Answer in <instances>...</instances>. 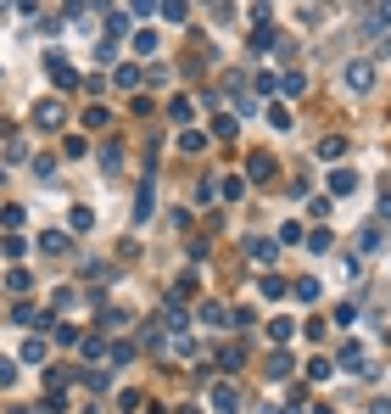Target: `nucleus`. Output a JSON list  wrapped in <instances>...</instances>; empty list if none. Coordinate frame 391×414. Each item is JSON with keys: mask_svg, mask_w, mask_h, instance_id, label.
<instances>
[{"mask_svg": "<svg viewBox=\"0 0 391 414\" xmlns=\"http://www.w3.org/2000/svg\"><path fill=\"white\" fill-rule=\"evenodd\" d=\"M45 79L56 84V90H78V73H73V62H68V56H62V51H45Z\"/></svg>", "mask_w": 391, "mask_h": 414, "instance_id": "f257e3e1", "label": "nucleus"}, {"mask_svg": "<svg viewBox=\"0 0 391 414\" xmlns=\"http://www.w3.org/2000/svg\"><path fill=\"white\" fill-rule=\"evenodd\" d=\"M213 409L218 414H240V386H235V381H218V386H213Z\"/></svg>", "mask_w": 391, "mask_h": 414, "instance_id": "f03ea898", "label": "nucleus"}, {"mask_svg": "<svg viewBox=\"0 0 391 414\" xmlns=\"http://www.w3.org/2000/svg\"><path fill=\"white\" fill-rule=\"evenodd\" d=\"M347 84H352L358 95H369V90H375V68H369V62H347Z\"/></svg>", "mask_w": 391, "mask_h": 414, "instance_id": "7ed1b4c3", "label": "nucleus"}, {"mask_svg": "<svg viewBox=\"0 0 391 414\" xmlns=\"http://www.w3.org/2000/svg\"><path fill=\"white\" fill-rule=\"evenodd\" d=\"M246 252H252V263H257V269H268V263L280 257V241H263V236H257V241H246Z\"/></svg>", "mask_w": 391, "mask_h": 414, "instance_id": "20e7f679", "label": "nucleus"}, {"mask_svg": "<svg viewBox=\"0 0 391 414\" xmlns=\"http://www.w3.org/2000/svg\"><path fill=\"white\" fill-rule=\"evenodd\" d=\"M364 17H369V23H364V28H369V39H375V34H386V39H391V6H369Z\"/></svg>", "mask_w": 391, "mask_h": 414, "instance_id": "39448f33", "label": "nucleus"}, {"mask_svg": "<svg viewBox=\"0 0 391 414\" xmlns=\"http://www.w3.org/2000/svg\"><path fill=\"white\" fill-rule=\"evenodd\" d=\"M39 252L62 257V252H73V236H62V230H45V236H39Z\"/></svg>", "mask_w": 391, "mask_h": 414, "instance_id": "423d86ee", "label": "nucleus"}, {"mask_svg": "<svg viewBox=\"0 0 391 414\" xmlns=\"http://www.w3.org/2000/svg\"><path fill=\"white\" fill-rule=\"evenodd\" d=\"M34 123H39V129H56V123H62V101H39V106H34Z\"/></svg>", "mask_w": 391, "mask_h": 414, "instance_id": "0eeeda50", "label": "nucleus"}, {"mask_svg": "<svg viewBox=\"0 0 391 414\" xmlns=\"http://www.w3.org/2000/svg\"><path fill=\"white\" fill-rule=\"evenodd\" d=\"M17 358H23V364H45V358H51V341H39V336H28Z\"/></svg>", "mask_w": 391, "mask_h": 414, "instance_id": "6e6552de", "label": "nucleus"}, {"mask_svg": "<svg viewBox=\"0 0 391 414\" xmlns=\"http://www.w3.org/2000/svg\"><path fill=\"white\" fill-rule=\"evenodd\" d=\"M123 34H129V11H106V34H101V39H112V45H118Z\"/></svg>", "mask_w": 391, "mask_h": 414, "instance_id": "1a4fd4ad", "label": "nucleus"}, {"mask_svg": "<svg viewBox=\"0 0 391 414\" xmlns=\"http://www.w3.org/2000/svg\"><path fill=\"white\" fill-rule=\"evenodd\" d=\"M179 152H185V157H201V152H207V135H201V129H185V135H179Z\"/></svg>", "mask_w": 391, "mask_h": 414, "instance_id": "9d476101", "label": "nucleus"}, {"mask_svg": "<svg viewBox=\"0 0 391 414\" xmlns=\"http://www.w3.org/2000/svg\"><path fill=\"white\" fill-rule=\"evenodd\" d=\"M330 190H335V196H352V190H358V173H352V168H335V173H330Z\"/></svg>", "mask_w": 391, "mask_h": 414, "instance_id": "9b49d317", "label": "nucleus"}, {"mask_svg": "<svg viewBox=\"0 0 391 414\" xmlns=\"http://www.w3.org/2000/svg\"><path fill=\"white\" fill-rule=\"evenodd\" d=\"M151 219V173L140 179V196H135V224H146Z\"/></svg>", "mask_w": 391, "mask_h": 414, "instance_id": "f8f14e48", "label": "nucleus"}, {"mask_svg": "<svg viewBox=\"0 0 391 414\" xmlns=\"http://www.w3.org/2000/svg\"><path fill=\"white\" fill-rule=\"evenodd\" d=\"M246 179H274V157H268V152H257V157L246 163Z\"/></svg>", "mask_w": 391, "mask_h": 414, "instance_id": "ddd939ff", "label": "nucleus"}, {"mask_svg": "<svg viewBox=\"0 0 391 414\" xmlns=\"http://www.w3.org/2000/svg\"><path fill=\"white\" fill-rule=\"evenodd\" d=\"M168 118H173V123H190V118H196L190 95H173V101H168Z\"/></svg>", "mask_w": 391, "mask_h": 414, "instance_id": "4468645a", "label": "nucleus"}, {"mask_svg": "<svg viewBox=\"0 0 391 414\" xmlns=\"http://www.w3.org/2000/svg\"><path fill=\"white\" fill-rule=\"evenodd\" d=\"M201 319H207V325H235V314L224 303H201Z\"/></svg>", "mask_w": 391, "mask_h": 414, "instance_id": "2eb2a0df", "label": "nucleus"}, {"mask_svg": "<svg viewBox=\"0 0 391 414\" xmlns=\"http://www.w3.org/2000/svg\"><path fill=\"white\" fill-rule=\"evenodd\" d=\"M358 241H364V252H380V247H386V224H364Z\"/></svg>", "mask_w": 391, "mask_h": 414, "instance_id": "dca6fc26", "label": "nucleus"}, {"mask_svg": "<svg viewBox=\"0 0 391 414\" xmlns=\"http://www.w3.org/2000/svg\"><path fill=\"white\" fill-rule=\"evenodd\" d=\"M101 168H106V173H118V168H123V146H118V140H106V146H101Z\"/></svg>", "mask_w": 391, "mask_h": 414, "instance_id": "f3484780", "label": "nucleus"}, {"mask_svg": "<svg viewBox=\"0 0 391 414\" xmlns=\"http://www.w3.org/2000/svg\"><path fill=\"white\" fill-rule=\"evenodd\" d=\"M118 84H123V90H140V84H146V68H135V62H123V68H118Z\"/></svg>", "mask_w": 391, "mask_h": 414, "instance_id": "a211bd4d", "label": "nucleus"}, {"mask_svg": "<svg viewBox=\"0 0 391 414\" xmlns=\"http://www.w3.org/2000/svg\"><path fill=\"white\" fill-rule=\"evenodd\" d=\"M218 196H224V202H240V196H246V179H240V173L218 179Z\"/></svg>", "mask_w": 391, "mask_h": 414, "instance_id": "6ab92c4d", "label": "nucleus"}, {"mask_svg": "<svg viewBox=\"0 0 391 414\" xmlns=\"http://www.w3.org/2000/svg\"><path fill=\"white\" fill-rule=\"evenodd\" d=\"M235 129H240V118H235V112H218V118H213V135H218V140H230Z\"/></svg>", "mask_w": 391, "mask_h": 414, "instance_id": "aec40b11", "label": "nucleus"}, {"mask_svg": "<svg viewBox=\"0 0 391 414\" xmlns=\"http://www.w3.org/2000/svg\"><path fill=\"white\" fill-rule=\"evenodd\" d=\"M291 291H297V303H318V280H313V274H302Z\"/></svg>", "mask_w": 391, "mask_h": 414, "instance_id": "412c9836", "label": "nucleus"}, {"mask_svg": "<svg viewBox=\"0 0 391 414\" xmlns=\"http://www.w3.org/2000/svg\"><path fill=\"white\" fill-rule=\"evenodd\" d=\"M78 353L95 364V358H106V341H101V336H84V341H78Z\"/></svg>", "mask_w": 391, "mask_h": 414, "instance_id": "4be33fe9", "label": "nucleus"}, {"mask_svg": "<svg viewBox=\"0 0 391 414\" xmlns=\"http://www.w3.org/2000/svg\"><path fill=\"white\" fill-rule=\"evenodd\" d=\"M280 90H285V95H302V90H308V73H297V68H291V73L280 79Z\"/></svg>", "mask_w": 391, "mask_h": 414, "instance_id": "5701e85b", "label": "nucleus"}, {"mask_svg": "<svg viewBox=\"0 0 391 414\" xmlns=\"http://www.w3.org/2000/svg\"><path fill=\"white\" fill-rule=\"evenodd\" d=\"M156 17H168V23H185V17H190V6H179V0H168V6H156Z\"/></svg>", "mask_w": 391, "mask_h": 414, "instance_id": "b1692460", "label": "nucleus"}, {"mask_svg": "<svg viewBox=\"0 0 391 414\" xmlns=\"http://www.w3.org/2000/svg\"><path fill=\"white\" fill-rule=\"evenodd\" d=\"M341 152H347V140H341V135H324V146H318V157L330 163V157H341Z\"/></svg>", "mask_w": 391, "mask_h": 414, "instance_id": "393cba45", "label": "nucleus"}, {"mask_svg": "<svg viewBox=\"0 0 391 414\" xmlns=\"http://www.w3.org/2000/svg\"><path fill=\"white\" fill-rule=\"evenodd\" d=\"M6 286H11V291H17V297H23V291H28V286H34V280H28V269H23V263H17V269H11V274H6Z\"/></svg>", "mask_w": 391, "mask_h": 414, "instance_id": "a878e982", "label": "nucleus"}, {"mask_svg": "<svg viewBox=\"0 0 391 414\" xmlns=\"http://www.w3.org/2000/svg\"><path fill=\"white\" fill-rule=\"evenodd\" d=\"M268 336H274V341H280V347H285V341H291V336H297V325H291V319H274V325H268Z\"/></svg>", "mask_w": 391, "mask_h": 414, "instance_id": "bb28decb", "label": "nucleus"}, {"mask_svg": "<svg viewBox=\"0 0 391 414\" xmlns=\"http://www.w3.org/2000/svg\"><path fill=\"white\" fill-rule=\"evenodd\" d=\"M268 123H274V129H291V112H285V101H274V106H268Z\"/></svg>", "mask_w": 391, "mask_h": 414, "instance_id": "cd10ccee", "label": "nucleus"}, {"mask_svg": "<svg viewBox=\"0 0 391 414\" xmlns=\"http://www.w3.org/2000/svg\"><path fill=\"white\" fill-rule=\"evenodd\" d=\"M0 224H6V230H23V207H17V202H11V207H0Z\"/></svg>", "mask_w": 391, "mask_h": 414, "instance_id": "c85d7f7f", "label": "nucleus"}, {"mask_svg": "<svg viewBox=\"0 0 391 414\" xmlns=\"http://www.w3.org/2000/svg\"><path fill=\"white\" fill-rule=\"evenodd\" d=\"M341 364H352V370H364V347H358V341H347V347H341Z\"/></svg>", "mask_w": 391, "mask_h": 414, "instance_id": "c756f323", "label": "nucleus"}, {"mask_svg": "<svg viewBox=\"0 0 391 414\" xmlns=\"http://www.w3.org/2000/svg\"><path fill=\"white\" fill-rule=\"evenodd\" d=\"M268 375H274V381L291 375V353H274V358H268Z\"/></svg>", "mask_w": 391, "mask_h": 414, "instance_id": "7c9ffc66", "label": "nucleus"}, {"mask_svg": "<svg viewBox=\"0 0 391 414\" xmlns=\"http://www.w3.org/2000/svg\"><path fill=\"white\" fill-rule=\"evenodd\" d=\"M6 386H17V364L0 353V392H6Z\"/></svg>", "mask_w": 391, "mask_h": 414, "instance_id": "2f4dec72", "label": "nucleus"}, {"mask_svg": "<svg viewBox=\"0 0 391 414\" xmlns=\"http://www.w3.org/2000/svg\"><path fill=\"white\" fill-rule=\"evenodd\" d=\"M135 51H140V56H151V51H156V34H151V28H140V34H135Z\"/></svg>", "mask_w": 391, "mask_h": 414, "instance_id": "473e14b6", "label": "nucleus"}, {"mask_svg": "<svg viewBox=\"0 0 391 414\" xmlns=\"http://www.w3.org/2000/svg\"><path fill=\"white\" fill-rule=\"evenodd\" d=\"M68 224H73V230H89V224H95V213H89V207H73V213H68Z\"/></svg>", "mask_w": 391, "mask_h": 414, "instance_id": "72a5a7b5", "label": "nucleus"}, {"mask_svg": "<svg viewBox=\"0 0 391 414\" xmlns=\"http://www.w3.org/2000/svg\"><path fill=\"white\" fill-rule=\"evenodd\" d=\"M0 252H6V257H23V252H28V241H23V236H6V241H0Z\"/></svg>", "mask_w": 391, "mask_h": 414, "instance_id": "f704fd0d", "label": "nucleus"}, {"mask_svg": "<svg viewBox=\"0 0 391 414\" xmlns=\"http://www.w3.org/2000/svg\"><path fill=\"white\" fill-rule=\"evenodd\" d=\"M252 45H257V51H263V45H274V28H268V23H257V28H252Z\"/></svg>", "mask_w": 391, "mask_h": 414, "instance_id": "c9c22d12", "label": "nucleus"}, {"mask_svg": "<svg viewBox=\"0 0 391 414\" xmlns=\"http://www.w3.org/2000/svg\"><path fill=\"white\" fill-rule=\"evenodd\" d=\"M84 129H106V106H89L84 112Z\"/></svg>", "mask_w": 391, "mask_h": 414, "instance_id": "e433bc0d", "label": "nucleus"}, {"mask_svg": "<svg viewBox=\"0 0 391 414\" xmlns=\"http://www.w3.org/2000/svg\"><path fill=\"white\" fill-rule=\"evenodd\" d=\"M263 297L274 303V297H285V280H274V274H263Z\"/></svg>", "mask_w": 391, "mask_h": 414, "instance_id": "4c0bfd02", "label": "nucleus"}, {"mask_svg": "<svg viewBox=\"0 0 391 414\" xmlns=\"http://www.w3.org/2000/svg\"><path fill=\"white\" fill-rule=\"evenodd\" d=\"M330 370H335L330 358H313V364H308V375H313V381H330Z\"/></svg>", "mask_w": 391, "mask_h": 414, "instance_id": "58836bf2", "label": "nucleus"}, {"mask_svg": "<svg viewBox=\"0 0 391 414\" xmlns=\"http://www.w3.org/2000/svg\"><path fill=\"white\" fill-rule=\"evenodd\" d=\"M308 247H313V252H330L335 241H330V230H313V236H308Z\"/></svg>", "mask_w": 391, "mask_h": 414, "instance_id": "ea45409f", "label": "nucleus"}, {"mask_svg": "<svg viewBox=\"0 0 391 414\" xmlns=\"http://www.w3.org/2000/svg\"><path fill=\"white\" fill-rule=\"evenodd\" d=\"M380 190H386V202H380V207H386V219H391V179H386V185H380Z\"/></svg>", "mask_w": 391, "mask_h": 414, "instance_id": "a19ab883", "label": "nucleus"}, {"mask_svg": "<svg viewBox=\"0 0 391 414\" xmlns=\"http://www.w3.org/2000/svg\"><path fill=\"white\" fill-rule=\"evenodd\" d=\"M285 414H302V409H297V403H291V409H285Z\"/></svg>", "mask_w": 391, "mask_h": 414, "instance_id": "79ce46f5", "label": "nucleus"}, {"mask_svg": "<svg viewBox=\"0 0 391 414\" xmlns=\"http://www.w3.org/2000/svg\"><path fill=\"white\" fill-rule=\"evenodd\" d=\"M11 414H34V409H11Z\"/></svg>", "mask_w": 391, "mask_h": 414, "instance_id": "37998d69", "label": "nucleus"}]
</instances>
